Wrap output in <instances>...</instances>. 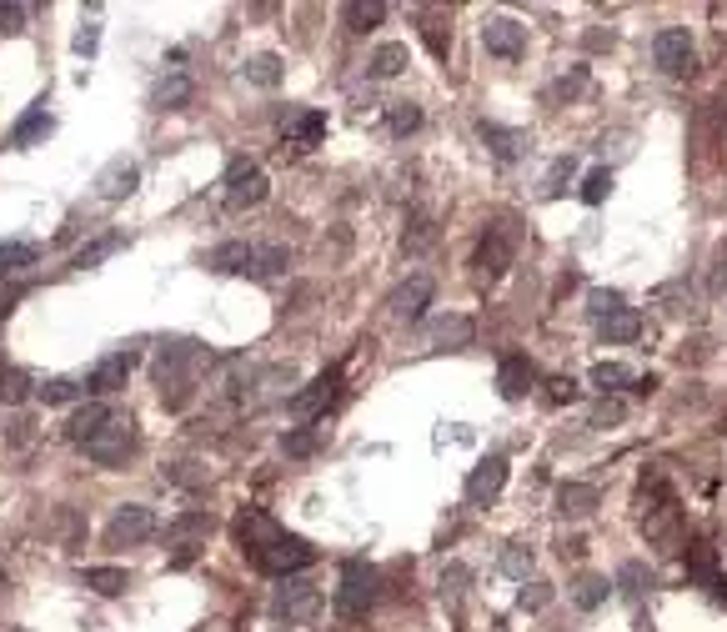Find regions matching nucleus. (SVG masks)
Instances as JSON below:
<instances>
[{
	"label": "nucleus",
	"instance_id": "412c9836",
	"mask_svg": "<svg viewBox=\"0 0 727 632\" xmlns=\"http://www.w3.org/2000/svg\"><path fill=\"white\" fill-rule=\"evenodd\" d=\"M111 417H116V412H111L106 402H81V407L71 412V422H66V442L86 447V442H91V437H96V432H101Z\"/></svg>",
	"mask_w": 727,
	"mask_h": 632
},
{
	"label": "nucleus",
	"instance_id": "09e8293b",
	"mask_svg": "<svg viewBox=\"0 0 727 632\" xmlns=\"http://www.w3.org/2000/svg\"><path fill=\"white\" fill-rule=\"evenodd\" d=\"M622 306H627V301H622L617 291H602V286H597V291H587V311L597 316V322H607V316H612V311H622Z\"/></svg>",
	"mask_w": 727,
	"mask_h": 632
},
{
	"label": "nucleus",
	"instance_id": "7ed1b4c3",
	"mask_svg": "<svg viewBox=\"0 0 727 632\" xmlns=\"http://www.w3.org/2000/svg\"><path fill=\"white\" fill-rule=\"evenodd\" d=\"M377 592H382V572L377 567L346 562L341 567V587H336V612L341 617H367L377 607Z\"/></svg>",
	"mask_w": 727,
	"mask_h": 632
},
{
	"label": "nucleus",
	"instance_id": "79ce46f5",
	"mask_svg": "<svg viewBox=\"0 0 727 632\" xmlns=\"http://www.w3.org/2000/svg\"><path fill=\"white\" fill-rule=\"evenodd\" d=\"M316 447H321V427H296V432L281 437V452L286 457H311Z\"/></svg>",
	"mask_w": 727,
	"mask_h": 632
},
{
	"label": "nucleus",
	"instance_id": "4d7b16f0",
	"mask_svg": "<svg viewBox=\"0 0 727 632\" xmlns=\"http://www.w3.org/2000/svg\"><path fill=\"white\" fill-rule=\"evenodd\" d=\"M572 397H577V382H572V377L547 382V402H572Z\"/></svg>",
	"mask_w": 727,
	"mask_h": 632
},
{
	"label": "nucleus",
	"instance_id": "680f3d73",
	"mask_svg": "<svg viewBox=\"0 0 727 632\" xmlns=\"http://www.w3.org/2000/svg\"><path fill=\"white\" fill-rule=\"evenodd\" d=\"M276 632H286V627H276Z\"/></svg>",
	"mask_w": 727,
	"mask_h": 632
},
{
	"label": "nucleus",
	"instance_id": "2f4dec72",
	"mask_svg": "<svg viewBox=\"0 0 727 632\" xmlns=\"http://www.w3.org/2000/svg\"><path fill=\"white\" fill-rule=\"evenodd\" d=\"M482 141L492 146V156H497V161H517V156H522V146H527V141H522V131H507V126H492V121H482Z\"/></svg>",
	"mask_w": 727,
	"mask_h": 632
},
{
	"label": "nucleus",
	"instance_id": "4c0bfd02",
	"mask_svg": "<svg viewBox=\"0 0 727 632\" xmlns=\"http://www.w3.org/2000/svg\"><path fill=\"white\" fill-rule=\"evenodd\" d=\"M121 246H126V236H101V241H91V246H81L71 266H81V271H86V266H101V261H106V256H116Z\"/></svg>",
	"mask_w": 727,
	"mask_h": 632
},
{
	"label": "nucleus",
	"instance_id": "e433bc0d",
	"mask_svg": "<svg viewBox=\"0 0 727 632\" xmlns=\"http://www.w3.org/2000/svg\"><path fill=\"white\" fill-rule=\"evenodd\" d=\"M387 126H392V136H412V131L422 126V106H412V101H392V106H387Z\"/></svg>",
	"mask_w": 727,
	"mask_h": 632
},
{
	"label": "nucleus",
	"instance_id": "4be33fe9",
	"mask_svg": "<svg viewBox=\"0 0 727 632\" xmlns=\"http://www.w3.org/2000/svg\"><path fill=\"white\" fill-rule=\"evenodd\" d=\"M51 126H56V121L46 116V106H31V111H26V116L11 126L6 146H11V151H31L36 141H46V136H51Z\"/></svg>",
	"mask_w": 727,
	"mask_h": 632
},
{
	"label": "nucleus",
	"instance_id": "1a4fd4ad",
	"mask_svg": "<svg viewBox=\"0 0 727 632\" xmlns=\"http://www.w3.org/2000/svg\"><path fill=\"white\" fill-rule=\"evenodd\" d=\"M271 612H276L281 622H311V617L321 612V587H311L306 577H286L281 592L271 597Z\"/></svg>",
	"mask_w": 727,
	"mask_h": 632
},
{
	"label": "nucleus",
	"instance_id": "49530a36",
	"mask_svg": "<svg viewBox=\"0 0 727 632\" xmlns=\"http://www.w3.org/2000/svg\"><path fill=\"white\" fill-rule=\"evenodd\" d=\"M502 572H507V577H517V582H527V577H532V547L512 542V547L502 552Z\"/></svg>",
	"mask_w": 727,
	"mask_h": 632
},
{
	"label": "nucleus",
	"instance_id": "5fc2aeb1",
	"mask_svg": "<svg viewBox=\"0 0 727 632\" xmlns=\"http://www.w3.org/2000/svg\"><path fill=\"white\" fill-rule=\"evenodd\" d=\"M76 51H81V56H96V51H101V26H96V21H86V26L76 31Z\"/></svg>",
	"mask_w": 727,
	"mask_h": 632
},
{
	"label": "nucleus",
	"instance_id": "58836bf2",
	"mask_svg": "<svg viewBox=\"0 0 727 632\" xmlns=\"http://www.w3.org/2000/svg\"><path fill=\"white\" fill-rule=\"evenodd\" d=\"M286 246H261L256 256H251V276H261V281H271V276H281L286 271Z\"/></svg>",
	"mask_w": 727,
	"mask_h": 632
},
{
	"label": "nucleus",
	"instance_id": "c85d7f7f",
	"mask_svg": "<svg viewBox=\"0 0 727 632\" xmlns=\"http://www.w3.org/2000/svg\"><path fill=\"white\" fill-rule=\"evenodd\" d=\"M612 587H617V592H622L627 602H642V597H647V592L657 587V577H652V572H647L642 562H622V567H617V582H612Z\"/></svg>",
	"mask_w": 727,
	"mask_h": 632
},
{
	"label": "nucleus",
	"instance_id": "4468645a",
	"mask_svg": "<svg viewBox=\"0 0 727 632\" xmlns=\"http://www.w3.org/2000/svg\"><path fill=\"white\" fill-rule=\"evenodd\" d=\"M432 276H407L397 291H392V316L397 322H422V311L432 306Z\"/></svg>",
	"mask_w": 727,
	"mask_h": 632
},
{
	"label": "nucleus",
	"instance_id": "6e6d98bb",
	"mask_svg": "<svg viewBox=\"0 0 727 632\" xmlns=\"http://www.w3.org/2000/svg\"><path fill=\"white\" fill-rule=\"evenodd\" d=\"M472 582V567H462V562H452L447 572H442V592H462Z\"/></svg>",
	"mask_w": 727,
	"mask_h": 632
},
{
	"label": "nucleus",
	"instance_id": "7c9ffc66",
	"mask_svg": "<svg viewBox=\"0 0 727 632\" xmlns=\"http://www.w3.org/2000/svg\"><path fill=\"white\" fill-rule=\"evenodd\" d=\"M341 21L351 31H377L387 21V6H382V0H351V6H341Z\"/></svg>",
	"mask_w": 727,
	"mask_h": 632
},
{
	"label": "nucleus",
	"instance_id": "cd10ccee",
	"mask_svg": "<svg viewBox=\"0 0 727 632\" xmlns=\"http://www.w3.org/2000/svg\"><path fill=\"white\" fill-rule=\"evenodd\" d=\"M251 256H256V251H251L246 241H221V246L206 251V266H211V271H251Z\"/></svg>",
	"mask_w": 727,
	"mask_h": 632
},
{
	"label": "nucleus",
	"instance_id": "37998d69",
	"mask_svg": "<svg viewBox=\"0 0 727 632\" xmlns=\"http://www.w3.org/2000/svg\"><path fill=\"white\" fill-rule=\"evenodd\" d=\"M31 387H36V382H31L26 372H16V367L0 372V402H11V407H16V402H26V397H31Z\"/></svg>",
	"mask_w": 727,
	"mask_h": 632
},
{
	"label": "nucleus",
	"instance_id": "20e7f679",
	"mask_svg": "<svg viewBox=\"0 0 727 632\" xmlns=\"http://www.w3.org/2000/svg\"><path fill=\"white\" fill-rule=\"evenodd\" d=\"M251 562L271 577H291V572H306L316 562V547L306 537H291V532H276L261 552H251Z\"/></svg>",
	"mask_w": 727,
	"mask_h": 632
},
{
	"label": "nucleus",
	"instance_id": "6ab92c4d",
	"mask_svg": "<svg viewBox=\"0 0 727 632\" xmlns=\"http://www.w3.org/2000/svg\"><path fill=\"white\" fill-rule=\"evenodd\" d=\"M131 367H136V357H131V352H111V357H101V362H96V372H91V382H86V392H96V397L121 392V387H126V377H131Z\"/></svg>",
	"mask_w": 727,
	"mask_h": 632
},
{
	"label": "nucleus",
	"instance_id": "2eb2a0df",
	"mask_svg": "<svg viewBox=\"0 0 727 632\" xmlns=\"http://www.w3.org/2000/svg\"><path fill=\"white\" fill-rule=\"evenodd\" d=\"M502 487H507V457H487V462L472 467V477H467V502H472V507H487V502H497Z\"/></svg>",
	"mask_w": 727,
	"mask_h": 632
},
{
	"label": "nucleus",
	"instance_id": "f03ea898",
	"mask_svg": "<svg viewBox=\"0 0 727 632\" xmlns=\"http://www.w3.org/2000/svg\"><path fill=\"white\" fill-rule=\"evenodd\" d=\"M637 507H642V532H647L652 542H662L667 552H677V502H672V492L662 487V477L642 482Z\"/></svg>",
	"mask_w": 727,
	"mask_h": 632
},
{
	"label": "nucleus",
	"instance_id": "9d476101",
	"mask_svg": "<svg viewBox=\"0 0 727 632\" xmlns=\"http://www.w3.org/2000/svg\"><path fill=\"white\" fill-rule=\"evenodd\" d=\"M512 256H517V241H512V231L497 221V226H487V236L477 241V256H472V266H477V276L497 281V276L512 266Z\"/></svg>",
	"mask_w": 727,
	"mask_h": 632
},
{
	"label": "nucleus",
	"instance_id": "6e6552de",
	"mask_svg": "<svg viewBox=\"0 0 727 632\" xmlns=\"http://www.w3.org/2000/svg\"><path fill=\"white\" fill-rule=\"evenodd\" d=\"M266 171L256 161H231L226 166V206L231 211H246V206H261L266 201Z\"/></svg>",
	"mask_w": 727,
	"mask_h": 632
},
{
	"label": "nucleus",
	"instance_id": "8fccbe9b",
	"mask_svg": "<svg viewBox=\"0 0 727 632\" xmlns=\"http://www.w3.org/2000/svg\"><path fill=\"white\" fill-rule=\"evenodd\" d=\"M572 171H577V161H572V156H557V161H552V171H547V186H542V191H547V196H557V191L572 181Z\"/></svg>",
	"mask_w": 727,
	"mask_h": 632
},
{
	"label": "nucleus",
	"instance_id": "bf43d9fd",
	"mask_svg": "<svg viewBox=\"0 0 727 632\" xmlns=\"http://www.w3.org/2000/svg\"><path fill=\"white\" fill-rule=\"evenodd\" d=\"M727 286V261H717V271H712V291H722Z\"/></svg>",
	"mask_w": 727,
	"mask_h": 632
},
{
	"label": "nucleus",
	"instance_id": "c756f323",
	"mask_svg": "<svg viewBox=\"0 0 727 632\" xmlns=\"http://www.w3.org/2000/svg\"><path fill=\"white\" fill-rule=\"evenodd\" d=\"M687 572H692V577H697V582H702V587H707V592H712L717 602H727V577H722V572L712 567V552H707L702 542L692 547V562H687Z\"/></svg>",
	"mask_w": 727,
	"mask_h": 632
},
{
	"label": "nucleus",
	"instance_id": "72a5a7b5",
	"mask_svg": "<svg viewBox=\"0 0 727 632\" xmlns=\"http://www.w3.org/2000/svg\"><path fill=\"white\" fill-rule=\"evenodd\" d=\"M637 377H632V367H622V362H597L592 367V387L607 397V392H622V387H632Z\"/></svg>",
	"mask_w": 727,
	"mask_h": 632
},
{
	"label": "nucleus",
	"instance_id": "052dcab7",
	"mask_svg": "<svg viewBox=\"0 0 727 632\" xmlns=\"http://www.w3.org/2000/svg\"><path fill=\"white\" fill-rule=\"evenodd\" d=\"M16 632H26V627H16Z\"/></svg>",
	"mask_w": 727,
	"mask_h": 632
},
{
	"label": "nucleus",
	"instance_id": "ddd939ff",
	"mask_svg": "<svg viewBox=\"0 0 727 632\" xmlns=\"http://www.w3.org/2000/svg\"><path fill=\"white\" fill-rule=\"evenodd\" d=\"M206 537H211V512H181L171 527H166V547L186 562L196 547H206Z\"/></svg>",
	"mask_w": 727,
	"mask_h": 632
},
{
	"label": "nucleus",
	"instance_id": "864d4df0",
	"mask_svg": "<svg viewBox=\"0 0 727 632\" xmlns=\"http://www.w3.org/2000/svg\"><path fill=\"white\" fill-rule=\"evenodd\" d=\"M547 602H552V587H547V582H532V587H522V597H517L522 612H537V607H547Z\"/></svg>",
	"mask_w": 727,
	"mask_h": 632
},
{
	"label": "nucleus",
	"instance_id": "f704fd0d",
	"mask_svg": "<svg viewBox=\"0 0 727 632\" xmlns=\"http://www.w3.org/2000/svg\"><path fill=\"white\" fill-rule=\"evenodd\" d=\"M86 587L101 592V597H121V592L131 587V577H126L121 567H86Z\"/></svg>",
	"mask_w": 727,
	"mask_h": 632
},
{
	"label": "nucleus",
	"instance_id": "39448f33",
	"mask_svg": "<svg viewBox=\"0 0 727 632\" xmlns=\"http://www.w3.org/2000/svg\"><path fill=\"white\" fill-rule=\"evenodd\" d=\"M131 452H136V422H131L126 412H116V417L86 442V457H91L96 467H121Z\"/></svg>",
	"mask_w": 727,
	"mask_h": 632
},
{
	"label": "nucleus",
	"instance_id": "a878e982",
	"mask_svg": "<svg viewBox=\"0 0 727 632\" xmlns=\"http://www.w3.org/2000/svg\"><path fill=\"white\" fill-rule=\"evenodd\" d=\"M407 61H412V56H407V46H402V41H387V46H377V51H372L367 71H372L377 81H392V76H402V71H407Z\"/></svg>",
	"mask_w": 727,
	"mask_h": 632
},
{
	"label": "nucleus",
	"instance_id": "c03bdc74",
	"mask_svg": "<svg viewBox=\"0 0 727 632\" xmlns=\"http://www.w3.org/2000/svg\"><path fill=\"white\" fill-rule=\"evenodd\" d=\"M432 236H437V231H432V216H427V211H412V226H407L402 246L417 256V251H427V246H432Z\"/></svg>",
	"mask_w": 727,
	"mask_h": 632
},
{
	"label": "nucleus",
	"instance_id": "a19ab883",
	"mask_svg": "<svg viewBox=\"0 0 727 632\" xmlns=\"http://www.w3.org/2000/svg\"><path fill=\"white\" fill-rule=\"evenodd\" d=\"M86 387L76 382V377H51V382H41V402L46 407H61V402H76Z\"/></svg>",
	"mask_w": 727,
	"mask_h": 632
},
{
	"label": "nucleus",
	"instance_id": "f8f14e48",
	"mask_svg": "<svg viewBox=\"0 0 727 632\" xmlns=\"http://www.w3.org/2000/svg\"><path fill=\"white\" fill-rule=\"evenodd\" d=\"M482 46H487L492 56H502V61H517V56L527 51V26H517L512 16H487Z\"/></svg>",
	"mask_w": 727,
	"mask_h": 632
},
{
	"label": "nucleus",
	"instance_id": "dca6fc26",
	"mask_svg": "<svg viewBox=\"0 0 727 632\" xmlns=\"http://www.w3.org/2000/svg\"><path fill=\"white\" fill-rule=\"evenodd\" d=\"M472 337H477V327H472V316H462V311H447V316H437V322H427V342L432 347L462 352V347H472Z\"/></svg>",
	"mask_w": 727,
	"mask_h": 632
},
{
	"label": "nucleus",
	"instance_id": "9b49d317",
	"mask_svg": "<svg viewBox=\"0 0 727 632\" xmlns=\"http://www.w3.org/2000/svg\"><path fill=\"white\" fill-rule=\"evenodd\" d=\"M151 532H156V512L141 507V502L116 507V517L106 522V542H111V547H136V542H146Z\"/></svg>",
	"mask_w": 727,
	"mask_h": 632
},
{
	"label": "nucleus",
	"instance_id": "b1692460",
	"mask_svg": "<svg viewBox=\"0 0 727 632\" xmlns=\"http://www.w3.org/2000/svg\"><path fill=\"white\" fill-rule=\"evenodd\" d=\"M497 387H502L507 402H522V397L532 392V362H527V357H507V362L497 367Z\"/></svg>",
	"mask_w": 727,
	"mask_h": 632
},
{
	"label": "nucleus",
	"instance_id": "13d9d810",
	"mask_svg": "<svg viewBox=\"0 0 727 632\" xmlns=\"http://www.w3.org/2000/svg\"><path fill=\"white\" fill-rule=\"evenodd\" d=\"M26 16H31V11H26V6H0V21H6V26H0V31H11V36H16V31H21V21H26Z\"/></svg>",
	"mask_w": 727,
	"mask_h": 632
},
{
	"label": "nucleus",
	"instance_id": "de8ad7c7",
	"mask_svg": "<svg viewBox=\"0 0 727 632\" xmlns=\"http://www.w3.org/2000/svg\"><path fill=\"white\" fill-rule=\"evenodd\" d=\"M422 21H427V26H422V36H427V46H432L437 56H447V51H452V26H447L442 16H432V11H427Z\"/></svg>",
	"mask_w": 727,
	"mask_h": 632
},
{
	"label": "nucleus",
	"instance_id": "a211bd4d",
	"mask_svg": "<svg viewBox=\"0 0 727 632\" xmlns=\"http://www.w3.org/2000/svg\"><path fill=\"white\" fill-rule=\"evenodd\" d=\"M296 387V367L291 362H271L256 382H251V397H246V407L256 412V407H266V402H276V397H286Z\"/></svg>",
	"mask_w": 727,
	"mask_h": 632
},
{
	"label": "nucleus",
	"instance_id": "393cba45",
	"mask_svg": "<svg viewBox=\"0 0 727 632\" xmlns=\"http://www.w3.org/2000/svg\"><path fill=\"white\" fill-rule=\"evenodd\" d=\"M597 332H602V342H637L642 337V316H637V306H622V311L607 316V322H597Z\"/></svg>",
	"mask_w": 727,
	"mask_h": 632
},
{
	"label": "nucleus",
	"instance_id": "3c124183",
	"mask_svg": "<svg viewBox=\"0 0 727 632\" xmlns=\"http://www.w3.org/2000/svg\"><path fill=\"white\" fill-rule=\"evenodd\" d=\"M607 191H612V171H592V176L582 181V201H587V206H597Z\"/></svg>",
	"mask_w": 727,
	"mask_h": 632
},
{
	"label": "nucleus",
	"instance_id": "bb28decb",
	"mask_svg": "<svg viewBox=\"0 0 727 632\" xmlns=\"http://www.w3.org/2000/svg\"><path fill=\"white\" fill-rule=\"evenodd\" d=\"M191 96H196L191 76H181V71H176V76H166V81H161V86L151 91V106H156V111H181V106H186Z\"/></svg>",
	"mask_w": 727,
	"mask_h": 632
},
{
	"label": "nucleus",
	"instance_id": "423d86ee",
	"mask_svg": "<svg viewBox=\"0 0 727 632\" xmlns=\"http://www.w3.org/2000/svg\"><path fill=\"white\" fill-rule=\"evenodd\" d=\"M652 61H657L662 76H692L697 71V51H692L682 26H667V31L652 36Z\"/></svg>",
	"mask_w": 727,
	"mask_h": 632
},
{
	"label": "nucleus",
	"instance_id": "f257e3e1",
	"mask_svg": "<svg viewBox=\"0 0 727 632\" xmlns=\"http://www.w3.org/2000/svg\"><path fill=\"white\" fill-rule=\"evenodd\" d=\"M211 367V352L201 342H166L156 352V387H161V402L166 407H186L201 372Z\"/></svg>",
	"mask_w": 727,
	"mask_h": 632
},
{
	"label": "nucleus",
	"instance_id": "5701e85b",
	"mask_svg": "<svg viewBox=\"0 0 727 632\" xmlns=\"http://www.w3.org/2000/svg\"><path fill=\"white\" fill-rule=\"evenodd\" d=\"M597 502H602V497H597L592 482H562V487H557V517H572V522H577V517H592Z\"/></svg>",
	"mask_w": 727,
	"mask_h": 632
},
{
	"label": "nucleus",
	"instance_id": "c9c22d12",
	"mask_svg": "<svg viewBox=\"0 0 727 632\" xmlns=\"http://www.w3.org/2000/svg\"><path fill=\"white\" fill-rule=\"evenodd\" d=\"M41 261V246L36 241H11V246H0V271H21V266H36Z\"/></svg>",
	"mask_w": 727,
	"mask_h": 632
},
{
	"label": "nucleus",
	"instance_id": "a18cd8bd",
	"mask_svg": "<svg viewBox=\"0 0 727 632\" xmlns=\"http://www.w3.org/2000/svg\"><path fill=\"white\" fill-rule=\"evenodd\" d=\"M166 477H171L176 487H206V467H201L196 457H181V462H171V467H166Z\"/></svg>",
	"mask_w": 727,
	"mask_h": 632
},
{
	"label": "nucleus",
	"instance_id": "0eeeda50",
	"mask_svg": "<svg viewBox=\"0 0 727 632\" xmlns=\"http://www.w3.org/2000/svg\"><path fill=\"white\" fill-rule=\"evenodd\" d=\"M336 387H341V367H331V372H321L316 382H306L301 392H291V402H286V412L301 422V427H311L331 402H336Z\"/></svg>",
	"mask_w": 727,
	"mask_h": 632
},
{
	"label": "nucleus",
	"instance_id": "ea45409f",
	"mask_svg": "<svg viewBox=\"0 0 727 632\" xmlns=\"http://www.w3.org/2000/svg\"><path fill=\"white\" fill-rule=\"evenodd\" d=\"M241 76H246L251 86H276V81H281V61H276V56H251V61L241 66Z\"/></svg>",
	"mask_w": 727,
	"mask_h": 632
},
{
	"label": "nucleus",
	"instance_id": "603ef678",
	"mask_svg": "<svg viewBox=\"0 0 727 632\" xmlns=\"http://www.w3.org/2000/svg\"><path fill=\"white\" fill-rule=\"evenodd\" d=\"M627 417V407L617 402V397H602L597 407H592V427H612V422H622Z\"/></svg>",
	"mask_w": 727,
	"mask_h": 632
},
{
	"label": "nucleus",
	"instance_id": "473e14b6",
	"mask_svg": "<svg viewBox=\"0 0 727 632\" xmlns=\"http://www.w3.org/2000/svg\"><path fill=\"white\" fill-rule=\"evenodd\" d=\"M607 592H612V582H607V577H597V572H582V577L572 582V602H577V607H587V612H592V607H602V602H607Z\"/></svg>",
	"mask_w": 727,
	"mask_h": 632
},
{
	"label": "nucleus",
	"instance_id": "aec40b11",
	"mask_svg": "<svg viewBox=\"0 0 727 632\" xmlns=\"http://www.w3.org/2000/svg\"><path fill=\"white\" fill-rule=\"evenodd\" d=\"M281 136H286V146L311 151V146L326 136V116H321V111H291V116L281 121Z\"/></svg>",
	"mask_w": 727,
	"mask_h": 632
},
{
	"label": "nucleus",
	"instance_id": "f3484780",
	"mask_svg": "<svg viewBox=\"0 0 727 632\" xmlns=\"http://www.w3.org/2000/svg\"><path fill=\"white\" fill-rule=\"evenodd\" d=\"M136 186H141V166L126 161V156H116V161L96 176V196H101V201H126Z\"/></svg>",
	"mask_w": 727,
	"mask_h": 632
}]
</instances>
